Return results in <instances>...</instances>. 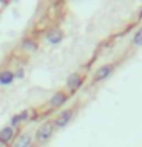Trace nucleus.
<instances>
[{
  "instance_id": "obj_4",
  "label": "nucleus",
  "mask_w": 142,
  "mask_h": 147,
  "mask_svg": "<svg viewBox=\"0 0 142 147\" xmlns=\"http://www.w3.org/2000/svg\"><path fill=\"white\" fill-rule=\"evenodd\" d=\"M63 37H64L63 31L58 29V28H54V29H50L48 34H46V40H48L49 43H52V45H57L63 40Z\"/></svg>"
},
{
  "instance_id": "obj_2",
  "label": "nucleus",
  "mask_w": 142,
  "mask_h": 147,
  "mask_svg": "<svg viewBox=\"0 0 142 147\" xmlns=\"http://www.w3.org/2000/svg\"><path fill=\"white\" fill-rule=\"evenodd\" d=\"M115 71V67L112 64H104V66H101L98 71L95 72V81H101V80H105L109 75H112V72Z\"/></svg>"
},
{
  "instance_id": "obj_5",
  "label": "nucleus",
  "mask_w": 142,
  "mask_h": 147,
  "mask_svg": "<svg viewBox=\"0 0 142 147\" xmlns=\"http://www.w3.org/2000/svg\"><path fill=\"white\" fill-rule=\"evenodd\" d=\"M81 83H82V80H81V75L80 74H70L69 75V78H67V87H69V90H72V92H75L78 87L81 86Z\"/></svg>"
},
{
  "instance_id": "obj_14",
  "label": "nucleus",
  "mask_w": 142,
  "mask_h": 147,
  "mask_svg": "<svg viewBox=\"0 0 142 147\" xmlns=\"http://www.w3.org/2000/svg\"><path fill=\"white\" fill-rule=\"evenodd\" d=\"M29 147H37V146H29Z\"/></svg>"
},
{
  "instance_id": "obj_1",
  "label": "nucleus",
  "mask_w": 142,
  "mask_h": 147,
  "mask_svg": "<svg viewBox=\"0 0 142 147\" xmlns=\"http://www.w3.org/2000/svg\"><path fill=\"white\" fill-rule=\"evenodd\" d=\"M54 130H55V126L54 123H44L37 129L35 132V140L38 142H46L48 140H50V136L54 135Z\"/></svg>"
},
{
  "instance_id": "obj_6",
  "label": "nucleus",
  "mask_w": 142,
  "mask_h": 147,
  "mask_svg": "<svg viewBox=\"0 0 142 147\" xmlns=\"http://www.w3.org/2000/svg\"><path fill=\"white\" fill-rule=\"evenodd\" d=\"M66 100H67V94H64V92H57V94L49 100V106L50 107H60L61 104L66 103Z\"/></svg>"
},
{
  "instance_id": "obj_7",
  "label": "nucleus",
  "mask_w": 142,
  "mask_h": 147,
  "mask_svg": "<svg viewBox=\"0 0 142 147\" xmlns=\"http://www.w3.org/2000/svg\"><path fill=\"white\" fill-rule=\"evenodd\" d=\"M29 146H32V136L29 133H23L14 142V147H29Z\"/></svg>"
},
{
  "instance_id": "obj_12",
  "label": "nucleus",
  "mask_w": 142,
  "mask_h": 147,
  "mask_svg": "<svg viewBox=\"0 0 142 147\" xmlns=\"http://www.w3.org/2000/svg\"><path fill=\"white\" fill-rule=\"evenodd\" d=\"M23 46H25V48H29L31 51H35V45L32 43V41H29V40L23 41Z\"/></svg>"
},
{
  "instance_id": "obj_9",
  "label": "nucleus",
  "mask_w": 142,
  "mask_h": 147,
  "mask_svg": "<svg viewBox=\"0 0 142 147\" xmlns=\"http://www.w3.org/2000/svg\"><path fill=\"white\" fill-rule=\"evenodd\" d=\"M12 81H14V72H11V71L0 72V84L8 86V84H11Z\"/></svg>"
},
{
  "instance_id": "obj_13",
  "label": "nucleus",
  "mask_w": 142,
  "mask_h": 147,
  "mask_svg": "<svg viewBox=\"0 0 142 147\" xmlns=\"http://www.w3.org/2000/svg\"><path fill=\"white\" fill-rule=\"evenodd\" d=\"M0 147H5V144H2V142H0Z\"/></svg>"
},
{
  "instance_id": "obj_10",
  "label": "nucleus",
  "mask_w": 142,
  "mask_h": 147,
  "mask_svg": "<svg viewBox=\"0 0 142 147\" xmlns=\"http://www.w3.org/2000/svg\"><path fill=\"white\" fill-rule=\"evenodd\" d=\"M133 45L135 46H142V28L136 31V34L133 35Z\"/></svg>"
},
{
  "instance_id": "obj_11",
  "label": "nucleus",
  "mask_w": 142,
  "mask_h": 147,
  "mask_svg": "<svg viewBox=\"0 0 142 147\" xmlns=\"http://www.w3.org/2000/svg\"><path fill=\"white\" fill-rule=\"evenodd\" d=\"M17 117H18V119H20V123H23V121L27 119V117H29V112H27V110H21L20 113H17Z\"/></svg>"
},
{
  "instance_id": "obj_3",
  "label": "nucleus",
  "mask_w": 142,
  "mask_h": 147,
  "mask_svg": "<svg viewBox=\"0 0 142 147\" xmlns=\"http://www.w3.org/2000/svg\"><path fill=\"white\" fill-rule=\"evenodd\" d=\"M70 118H72V109L63 110V112L57 117V119L54 121V126L55 127H64L69 121H70Z\"/></svg>"
},
{
  "instance_id": "obj_8",
  "label": "nucleus",
  "mask_w": 142,
  "mask_h": 147,
  "mask_svg": "<svg viewBox=\"0 0 142 147\" xmlns=\"http://www.w3.org/2000/svg\"><path fill=\"white\" fill-rule=\"evenodd\" d=\"M14 138V129L11 126L8 127H3L2 130H0V142L2 144H6V142H9Z\"/></svg>"
}]
</instances>
